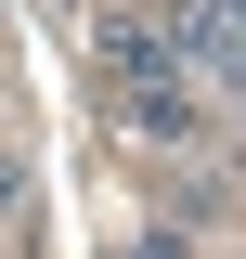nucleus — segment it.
Wrapping results in <instances>:
<instances>
[{
    "mask_svg": "<svg viewBox=\"0 0 246 259\" xmlns=\"http://www.w3.org/2000/svg\"><path fill=\"white\" fill-rule=\"evenodd\" d=\"M182 39H169V13H130L117 39H104V91H117L130 130H182Z\"/></svg>",
    "mask_w": 246,
    "mask_h": 259,
    "instance_id": "f257e3e1",
    "label": "nucleus"
},
{
    "mask_svg": "<svg viewBox=\"0 0 246 259\" xmlns=\"http://www.w3.org/2000/svg\"><path fill=\"white\" fill-rule=\"evenodd\" d=\"M155 13H169V39H182L194 65H233L246 52V0H155Z\"/></svg>",
    "mask_w": 246,
    "mask_h": 259,
    "instance_id": "f03ea898",
    "label": "nucleus"
},
{
    "mask_svg": "<svg viewBox=\"0 0 246 259\" xmlns=\"http://www.w3.org/2000/svg\"><path fill=\"white\" fill-rule=\"evenodd\" d=\"M0 207H26V168H13V156H0Z\"/></svg>",
    "mask_w": 246,
    "mask_h": 259,
    "instance_id": "7ed1b4c3",
    "label": "nucleus"
},
{
    "mask_svg": "<svg viewBox=\"0 0 246 259\" xmlns=\"http://www.w3.org/2000/svg\"><path fill=\"white\" fill-rule=\"evenodd\" d=\"M220 78H233V104H246V52H233V65H220Z\"/></svg>",
    "mask_w": 246,
    "mask_h": 259,
    "instance_id": "20e7f679",
    "label": "nucleus"
}]
</instances>
